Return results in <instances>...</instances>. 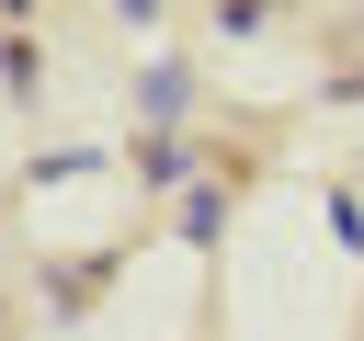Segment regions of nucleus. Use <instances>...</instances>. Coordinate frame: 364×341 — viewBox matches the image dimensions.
<instances>
[{
  "mask_svg": "<svg viewBox=\"0 0 364 341\" xmlns=\"http://www.w3.org/2000/svg\"><path fill=\"white\" fill-rule=\"evenodd\" d=\"M0 91H11V114H34V91H46V57L23 45V23L0 34Z\"/></svg>",
  "mask_w": 364,
  "mask_h": 341,
  "instance_id": "1",
  "label": "nucleus"
},
{
  "mask_svg": "<svg viewBox=\"0 0 364 341\" xmlns=\"http://www.w3.org/2000/svg\"><path fill=\"white\" fill-rule=\"evenodd\" d=\"M136 114H148V125L171 136V125L193 114V80H182V68H148V80H136Z\"/></svg>",
  "mask_w": 364,
  "mask_h": 341,
  "instance_id": "2",
  "label": "nucleus"
},
{
  "mask_svg": "<svg viewBox=\"0 0 364 341\" xmlns=\"http://www.w3.org/2000/svg\"><path fill=\"white\" fill-rule=\"evenodd\" d=\"M216 227H228V193H193V205H182V239H193V250H216Z\"/></svg>",
  "mask_w": 364,
  "mask_h": 341,
  "instance_id": "3",
  "label": "nucleus"
},
{
  "mask_svg": "<svg viewBox=\"0 0 364 341\" xmlns=\"http://www.w3.org/2000/svg\"><path fill=\"white\" fill-rule=\"evenodd\" d=\"M136 170H148V182H159V193H171V182H182V148H171V136H159V125H148V148H136Z\"/></svg>",
  "mask_w": 364,
  "mask_h": 341,
  "instance_id": "4",
  "label": "nucleus"
},
{
  "mask_svg": "<svg viewBox=\"0 0 364 341\" xmlns=\"http://www.w3.org/2000/svg\"><path fill=\"white\" fill-rule=\"evenodd\" d=\"M114 23H159V0H114Z\"/></svg>",
  "mask_w": 364,
  "mask_h": 341,
  "instance_id": "5",
  "label": "nucleus"
},
{
  "mask_svg": "<svg viewBox=\"0 0 364 341\" xmlns=\"http://www.w3.org/2000/svg\"><path fill=\"white\" fill-rule=\"evenodd\" d=\"M11 23H34V0H0V34H11Z\"/></svg>",
  "mask_w": 364,
  "mask_h": 341,
  "instance_id": "6",
  "label": "nucleus"
}]
</instances>
